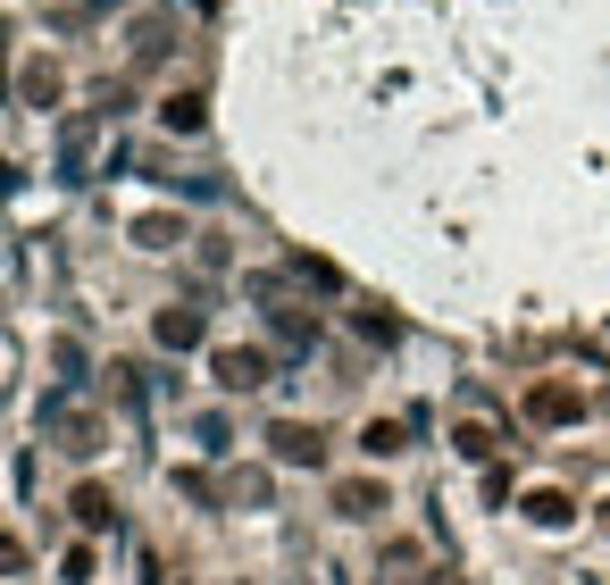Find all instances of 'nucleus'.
<instances>
[{
	"label": "nucleus",
	"mask_w": 610,
	"mask_h": 585,
	"mask_svg": "<svg viewBox=\"0 0 610 585\" xmlns=\"http://www.w3.org/2000/svg\"><path fill=\"white\" fill-rule=\"evenodd\" d=\"M276 443H285V460H318V435H309V427H285Z\"/></svg>",
	"instance_id": "nucleus-1"
}]
</instances>
